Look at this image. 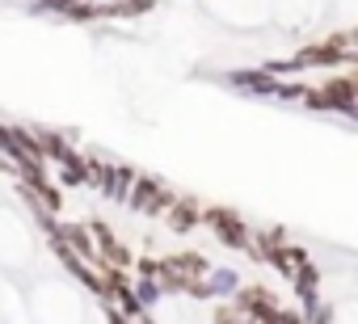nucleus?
<instances>
[{"mask_svg":"<svg viewBox=\"0 0 358 324\" xmlns=\"http://www.w3.org/2000/svg\"><path fill=\"white\" fill-rule=\"evenodd\" d=\"M215 324H245L236 307H215Z\"/></svg>","mask_w":358,"mask_h":324,"instance_id":"obj_7","label":"nucleus"},{"mask_svg":"<svg viewBox=\"0 0 358 324\" xmlns=\"http://www.w3.org/2000/svg\"><path fill=\"white\" fill-rule=\"evenodd\" d=\"M156 274L164 278L169 290H190V286L207 274V261H203L199 253H173V257H164V261L156 265Z\"/></svg>","mask_w":358,"mask_h":324,"instance_id":"obj_1","label":"nucleus"},{"mask_svg":"<svg viewBox=\"0 0 358 324\" xmlns=\"http://www.w3.org/2000/svg\"><path fill=\"white\" fill-rule=\"evenodd\" d=\"M131 202H135V207H139L143 215H160L164 207H173V190H169L164 182H156V177H143Z\"/></svg>","mask_w":358,"mask_h":324,"instance_id":"obj_4","label":"nucleus"},{"mask_svg":"<svg viewBox=\"0 0 358 324\" xmlns=\"http://www.w3.org/2000/svg\"><path fill=\"white\" fill-rule=\"evenodd\" d=\"M199 202L194 198H173V207H169V228L173 232H190V228H199Z\"/></svg>","mask_w":358,"mask_h":324,"instance_id":"obj_5","label":"nucleus"},{"mask_svg":"<svg viewBox=\"0 0 358 324\" xmlns=\"http://www.w3.org/2000/svg\"><path fill=\"white\" fill-rule=\"evenodd\" d=\"M135 5H143V0H135Z\"/></svg>","mask_w":358,"mask_h":324,"instance_id":"obj_8","label":"nucleus"},{"mask_svg":"<svg viewBox=\"0 0 358 324\" xmlns=\"http://www.w3.org/2000/svg\"><path fill=\"white\" fill-rule=\"evenodd\" d=\"M312 105H337L341 114H354V76H337V80H329L320 93H312Z\"/></svg>","mask_w":358,"mask_h":324,"instance_id":"obj_3","label":"nucleus"},{"mask_svg":"<svg viewBox=\"0 0 358 324\" xmlns=\"http://www.w3.org/2000/svg\"><path fill=\"white\" fill-rule=\"evenodd\" d=\"M89 232H93V236L101 240V253H106V261H110L114 270H127V265H131V253H127V249H122V244L114 240V232H110L106 223H93Z\"/></svg>","mask_w":358,"mask_h":324,"instance_id":"obj_6","label":"nucleus"},{"mask_svg":"<svg viewBox=\"0 0 358 324\" xmlns=\"http://www.w3.org/2000/svg\"><path fill=\"white\" fill-rule=\"evenodd\" d=\"M207 223L215 228V236H220L224 244H232V249H249V232H245V223H241L236 211L211 207V211H207Z\"/></svg>","mask_w":358,"mask_h":324,"instance_id":"obj_2","label":"nucleus"}]
</instances>
